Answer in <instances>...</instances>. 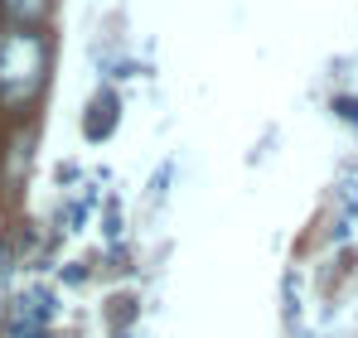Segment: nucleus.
Segmentation results:
<instances>
[{
  "label": "nucleus",
  "instance_id": "20e7f679",
  "mask_svg": "<svg viewBox=\"0 0 358 338\" xmlns=\"http://www.w3.org/2000/svg\"><path fill=\"white\" fill-rule=\"evenodd\" d=\"M334 116L349 121V126H358V97H334Z\"/></svg>",
  "mask_w": 358,
  "mask_h": 338
},
{
  "label": "nucleus",
  "instance_id": "f03ea898",
  "mask_svg": "<svg viewBox=\"0 0 358 338\" xmlns=\"http://www.w3.org/2000/svg\"><path fill=\"white\" fill-rule=\"evenodd\" d=\"M117 107H121L117 92H97V97H92V107H87V116H83V135H87V140H107V135H112V126L121 121Z\"/></svg>",
  "mask_w": 358,
  "mask_h": 338
},
{
  "label": "nucleus",
  "instance_id": "7ed1b4c3",
  "mask_svg": "<svg viewBox=\"0 0 358 338\" xmlns=\"http://www.w3.org/2000/svg\"><path fill=\"white\" fill-rule=\"evenodd\" d=\"M49 5H54V0H0V10L15 20V29H34V24L49 15Z\"/></svg>",
  "mask_w": 358,
  "mask_h": 338
},
{
  "label": "nucleus",
  "instance_id": "f257e3e1",
  "mask_svg": "<svg viewBox=\"0 0 358 338\" xmlns=\"http://www.w3.org/2000/svg\"><path fill=\"white\" fill-rule=\"evenodd\" d=\"M49 78V44L39 29H0V102L29 107Z\"/></svg>",
  "mask_w": 358,
  "mask_h": 338
}]
</instances>
